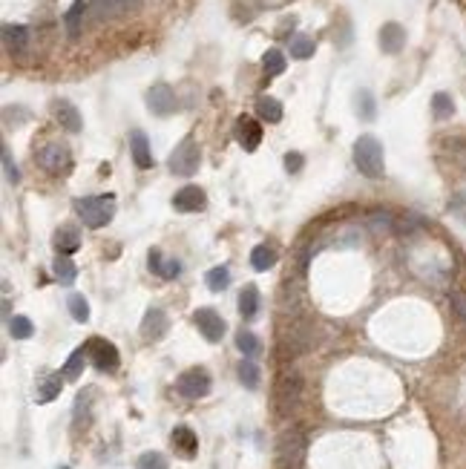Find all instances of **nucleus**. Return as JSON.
Segmentation results:
<instances>
[{"mask_svg": "<svg viewBox=\"0 0 466 469\" xmlns=\"http://www.w3.org/2000/svg\"><path fill=\"white\" fill-rule=\"evenodd\" d=\"M75 213L81 216V222L87 228H104L110 225L115 216V196L104 193V196H81L75 199Z\"/></svg>", "mask_w": 466, "mask_h": 469, "instance_id": "1", "label": "nucleus"}, {"mask_svg": "<svg viewBox=\"0 0 466 469\" xmlns=\"http://www.w3.org/2000/svg\"><path fill=\"white\" fill-rule=\"evenodd\" d=\"M354 164L363 176L380 179L386 173V161H383V144L374 136H360L354 141Z\"/></svg>", "mask_w": 466, "mask_h": 469, "instance_id": "2", "label": "nucleus"}, {"mask_svg": "<svg viewBox=\"0 0 466 469\" xmlns=\"http://www.w3.org/2000/svg\"><path fill=\"white\" fill-rule=\"evenodd\" d=\"M199 161H202L199 144H196L193 136H187V138L176 147V150L170 153V161H167V167H170V173H176V176H193L196 170H199Z\"/></svg>", "mask_w": 466, "mask_h": 469, "instance_id": "3", "label": "nucleus"}, {"mask_svg": "<svg viewBox=\"0 0 466 469\" xmlns=\"http://www.w3.org/2000/svg\"><path fill=\"white\" fill-rule=\"evenodd\" d=\"M305 455V440L300 432H285L277 446V469H300Z\"/></svg>", "mask_w": 466, "mask_h": 469, "instance_id": "4", "label": "nucleus"}, {"mask_svg": "<svg viewBox=\"0 0 466 469\" xmlns=\"http://www.w3.org/2000/svg\"><path fill=\"white\" fill-rule=\"evenodd\" d=\"M83 349H87V357L93 360V366H95L98 372H115L118 363H121L118 349L110 343V340H104V337H93Z\"/></svg>", "mask_w": 466, "mask_h": 469, "instance_id": "5", "label": "nucleus"}, {"mask_svg": "<svg viewBox=\"0 0 466 469\" xmlns=\"http://www.w3.org/2000/svg\"><path fill=\"white\" fill-rule=\"evenodd\" d=\"M38 164L47 170V173H67L70 170V164H72V153H70V147L67 144H58V141H52V144H47L44 150L38 153Z\"/></svg>", "mask_w": 466, "mask_h": 469, "instance_id": "6", "label": "nucleus"}, {"mask_svg": "<svg viewBox=\"0 0 466 469\" xmlns=\"http://www.w3.org/2000/svg\"><path fill=\"white\" fill-rule=\"evenodd\" d=\"M176 389H179V395H184L190 400H199V397L210 395V374L204 369H187L179 374Z\"/></svg>", "mask_w": 466, "mask_h": 469, "instance_id": "7", "label": "nucleus"}, {"mask_svg": "<svg viewBox=\"0 0 466 469\" xmlns=\"http://www.w3.org/2000/svg\"><path fill=\"white\" fill-rule=\"evenodd\" d=\"M193 323L199 326V331H202V337L207 340V343H219L222 334H225V319L214 308H199L193 314Z\"/></svg>", "mask_w": 466, "mask_h": 469, "instance_id": "8", "label": "nucleus"}, {"mask_svg": "<svg viewBox=\"0 0 466 469\" xmlns=\"http://www.w3.org/2000/svg\"><path fill=\"white\" fill-rule=\"evenodd\" d=\"M147 106L156 116H170L176 110V95L167 84H153L150 93H147Z\"/></svg>", "mask_w": 466, "mask_h": 469, "instance_id": "9", "label": "nucleus"}, {"mask_svg": "<svg viewBox=\"0 0 466 469\" xmlns=\"http://www.w3.org/2000/svg\"><path fill=\"white\" fill-rule=\"evenodd\" d=\"M233 136H236V141L245 147L248 153H253L259 147V141H262V127L253 121L250 116H242V118H236V127H233Z\"/></svg>", "mask_w": 466, "mask_h": 469, "instance_id": "10", "label": "nucleus"}, {"mask_svg": "<svg viewBox=\"0 0 466 469\" xmlns=\"http://www.w3.org/2000/svg\"><path fill=\"white\" fill-rule=\"evenodd\" d=\"M204 205H207V196H204V190L196 187V184L182 187L179 193L173 196V207L179 213H199V210H204Z\"/></svg>", "mask_w": 466, "mask_h": 469, "instance_id": "11", "label": "nucleus"}, {"mask_svg": "<svg viewBox=\"0 0 466 469\" xmlns=\"http://www.w3.org/2000/svg\"><path fill=\"white\" fill-rule=\"evenodd\" d=\"M167 328H170V319H167V314L161 308H150L141 319V337L150 340V343L161 340L167 334Z\"/></svg>", "mask_w": 466, "mask_h": 469, "instance_id": "12", "label": "nucleus"}, {"mask_svg": "<svg viewBox=\"0 0 466 469\" xmlns=\"http://www.w3.org/2000/svg\"><path fill=\"white\" fill-rule=\"evenodd\" d=\"M138 6H141V0H93L90 9L98 20H107V17H121Z\"/></svg>", "mask_w": 466, "mask_h": 469, "instance_id": "13", "label": "nucleus"}, {"mask_svg": "<svg viewBox=\"0 0 466 469\" xmlns=\"http://www.w3.org/2000/svg\"><path fill=\"white\" fill-rule=\"evenodd\" d=\"M406 47V32L400 24H386L380 29V49L389 52V55H397L400 49Z\"/></svg>", "mask_w": 466, "mask_h": 469, "instance_id": "14", "label": "nucleus"}, {"mask_svg": "<svg viewBox=\"0 0 466 469\" xmlns=\"http://www.w3.org/2000/svg\"><path fill=\"white\" fill-rule=\"evenodd\" d=\"M173 446H176V452L182 455V458H193L196 455V450H199V438H196V432L190 429V426H176L173 429Z\"/></svg>", "mask_w": 466, "mask_h": 469, "instance_id": "15", "label": "nucleus"}, {"mask_svg": "<svg viewBox=\"0 0 466 469\" xmlns=\"http://www.w3.org/2000/svg\"><path fill=\"white\" fill-rule=\"evenodd\" d=\"M130 153H133V161L147 170V167H153V153H150V141H147V136L141 130H133L130 136Z\"/></svg>", "mask_w": 466, "mask_h": 469, "instance_id": "16", "label": "nucleus"}, {"mask_svg": "<svg viewBox=\"0 0 466 469\" xmlns=\"http://www.w3.org/2000/svg\"><path fill=\"white\" fill-rule=\"evenodd\" d=\"M3 44L12 55H20L29 44V29L20 26V24H6L3 26Z\"/></svg>", "mask_w": 466, "mask_h": 469, "instance_id": "17", "label": "nucleus"}, {"mask_svg": "<svg viewBox=\"0 0 466 469\" xmlns=\"http://www.w3.org/2000/svg\"><path fill=\"white\" fill-rule=\"evenodd\" d=\"M147 262H150V271L159 273V276H164V280H176V276L182 273L179 260H164L161 251H150V253H147Z\"/></svg>", "mask_w": 466, "mask_h": 469, "instance_id": "18", "label": "nucleus"}, {"mask_svg": "<svg viewBox=\"0 0 466 469\" xmlns=\"http://www.w3.org/2000/svg\"><path fill=\"white\" fill-rule=\"evenodd\" d=\"M55 118L61 121L63 130H70V133H78V130H81V113L75 110L70 101H58V104H55Z\"/></svg>", "mask_w": 466, "mask_h": 469, "instance_id": "19", "label": "nucleus"}, {"mask_svg": "<svg viewBox=\"0 0 466 469\" xmlns=\"http://www.w3.org/2000/svg\"><path fill=\"white\" fill-rule=\"evenodd\" d=\"M239 314L245 319H253L259 314V288L257 285H245L239 291Z\"/></svg>", "mask_w": 466, "mask_h": 469, "instance_id": "20", "label": "nucleus"}, {"mask_svg": "<svg viewBox=\"0 0 466 469\" xmlns=\"http://www.w3.org/2000/svg\"><path fill=\"white\" fill-rule=\"evenodd\" d=\"M81 248V237L75 228H61L55 233V251L61 253V257H70V253H75Z\"/></svg>", "mask_w": 466, "mask_h": 469, "instance_id": "21", "label": "nucleus"}, {"mask_svg": "<svg viewBox=\"0 0 466 469\" xmlns=\"http://www.w3.org/2000/svg\"><path fill=\"white\" fill-rule=\"evenodd\" d=\"M63 372H55V374H49L44 383L38 386V395H35V400L38 403H49V400H55L58 395H61V386H63Z\"/></svg>", "mask_w": 466, "mask_h": 469, "instance_id": "22", "label": "nucleus"}, {"mask_svg": "<svg viewBox=\"0 0 466 469\" xmlns=\"http://www.w3.org/2000/svg\"><path fill=\"white\" fill-rule=\"evenodd\" d=\"M257 116L262 121H268V124H277V121H282V104L277 98H271V95H262L257 101Z\"/></svg>", "mask_w": 466, "mask_h": 469, "instance_id": "23", "label": "nucleus"}, {"mask_svg": "<svg viewBox=\"0 0 466 469\" xmlns=\"http://www.w3.org/2000/svg\"><path fill=\"white\" fill-rule=\"evenodd\" d=\"M250 265L257 271H268V268L277 265V253H273L268 245H257L250 251Z\"/></svg>", "mask_w": 466, "mask_h": 469, "instance_id": "24", "label": "nucleus"}, {"mask_svg": "<svg viewBox=\"0 0 466 469\" xmlns=\"http://www.w3.org/2000/svg\"><path fill=\"white\" fill-rule=\"evenodd\" d=\"M87 360H90V357H87V349H75V351L70 354V360H67V366H63V377H67V380H78Z\"/></svg>", "mask_w": 466, "mask_h": 469, "instance_id": "25", "label": "nucleus"}, {"mask_svg": "<svg viewBox=\"0 0 466 469\" xmlns=\"http://www.w3.org/2000/svg\"><path fill=\"white\" fill-rule=\"evenodd\" d=\"M262 70H265L268 78L282 75V72H285V55H282L280 49H268L265 58H262Z\"/></svg>", "mask_w": 466, "mask_h": 469, "instance_id": "26", "label": "nucleus"}, {"mask_svg": "<svg viewBox=\"0 0 466 469\" xmlns=\"http://www.w3.org/2000/svg\"><path fill=\"white\" fill-rule=\"evenodd\" d=\"M55 276H58V283L61 285H72L75 283V276H78V268L70 262V257H61L58 253V260H55Z\"/></svg>", "mask_w": 466, "mask_h": 469, "instance_id": "27", "label": "nucleus"}, {"mask_svg": "<svg viewBox=\"0 0 466 469\" xmlns=\"http://www.w3.org/2000/svg\"><path fill=\"white\" fill-rule=\"evenodd\" d=\"M236 349L250 360V357H257L259 354V340H257V334H253V331H239L236 334Z\"/></svg>", "mask_w": 466, "mask_h": 469, "instance_id": "28", "label": "nucleus"}, {"mask_svg": "<svg viewBox=\"0 0 466 469\" xmlns=\"http://www.w3.org/2000/svg\"><path fill=\"white\" fill-rule=\"evenodd\" d=\"M83 0H72V6H70V12H67V32H70V38H78V32H81V20H83Z\"/></svg>", "mask_w": 466, "mask_h": 469, "instance_id": "29", "label": "nucleus"}, {"mask_svg": "<svg viewBox=\"0 0 466 469\" xmlns=\"http://www.w3.org/2000/svg\"><path fill=\"white\" fill-rule=\"evenodd\" d=\"M204 283H207V288H210V291H225V288H227V283H230V271H227L225 265L210 268V271H207V276H204Z\"/></svg>", "mask_w": 466, "mask_h": 469, "instance_id": "30", "label": "nucleus"}, {"mask_svg": "<svg viewBox=\"0 0 466 469\" xmlns=\"http://www.w3.org/2000/svg\"><path fill=\"white\" fill-rule=\"evenodd\" d=\"M236 372H239V380L245 383L248 389H257V386H259V369H257V363H253V360L245 357Z\"/></svg>", "mask_w": 466, "mask_h": 469, "instance_id": "31", "label": "nucleus"}, {"mask_svg": "<svg viewBox=\"0 0 466 469\" xmlns=\"http://www.w3.org/2000/svg\"><path fill=\"white\" fill-rule=\"evenodd\" d=\"M311 55H314V40H311V38H305V35L291 38V58L305 61V58H311Z\"/></svg>", "mask_w": 466, "mask_h": 469, "instance_id": "32", "label": "nucleus"}, {"mask_svg": "<svg viewBox=\"0 0 466 469\" xmlns=\"http://www.w3.org/2000/svg\"><path fill=\"white\" fill-rule=\"evenodd\" d=\"M9 331H12L15 340H29L35 334V326H32L29 317H12L9 319Z\"/></svg>", "mask_w": 466, "mask_h": 469, "instance_id": "33", "label": "nucleus"}, {"mask_svg": "<svg viewBox=\"0 0 466 469\" xmlns=\"http://www.w3.org/2000/svg\"><path fill=\"white\" fill-rule=\"evenodd\" d=\"M432 113H435V118H452V113H455V104H452V98L447 95V93H437L435 98H432Z\"/></svg>", "mask_w": 466, "mask_h": 469, "instance_id": "34", "label": "nucleus"}, {"mask_svg": "<svg viewBox=\"0 0 466 469\" xmlns=\"http://www.w3.org/2000/svg\"><path fill=\"white\" fill-rule=\"evenodd\" d=\"M67 305H70V314L78 319V323H87V319H90V303L83 300L81 294H72Z\"/></svg>", "mask_w": 466, "mask_h": 469, "instance_id": "35", "label": "nucleus"}, {"mask_svg": "<svg viewBox=\"0 0 466 469\" xmlns=\"http://www.w3.org/2000/svg\"><path fill=\"white\" fill-rule=\"evenodd\" d=\"M138 469H167V458L161 452H144L138 458Z\"/></svg>", "mask_w": 466, "mask_h": 469, "instance_id": "36", "label": "nucleus"}, {"mask_svg": "<svg viewBox=\"0 0 466 469\" xmlns=\"http://www.w3.org/2000/svg\"><path fill=\"white\" fill-rule=\"evenodd\" d=\"M3 167H6V179L17 184V182H20V173H17V167H15V161H12V156H9L6 147H3Z\"/></svg>", "mask_w": 466, "mask_h": 469, "instance_id": "37", "label": "nucleus"}, {"mask_svg": "<svg viewBox=\"0 0 466 469\" xmlns=\"http://www.w3.org/2000/svg\"><path fill=\"white\" fill-rule=\"evenodd\" d=\"M285 167H288V173H300L303 170V156L300 153H288L285 156Z\"/></svg>", "mask_w": 466, "mask_h": 469, "instance_id": "38", "label": "nucleus"}, {"mask_svg": "<svg viewBox=\"0 0 466 469\" xmlns=\"http://www.w3.org/2000/svg\"><path fill=\"white\" fill-rule=\"evenodd\" d=\"M357 101H363V118H374V101H371V95L366 90L357 95Z\"/></svg>", "mask_w": 466, "mask_h": 469, "instance_id": "39", "label": "nucleus"}, {"mask_svg": "<svg viewBox=\"0 0 466 469\" xmlns=\"http://www.w3.org/2000/svg\"><path fill=\"white\" fill-rule=\"evenodd\" d=\"M452 305H455V311H458V317L466 323V296H460V294H455L452 296Z\"/></svg>", "mask_w": 466, "mask_h": 469, "instance_id": "40", "label": "nucleus"}, {"mask_svg": "<svg viewBox=\"0 0 466 469\" xmlns=\"http://www.w3.org/2000/svg\"><path fill=\"white\" fill-rule=\"evenodd\" d=\"M61 469H70V466H61Z\"/></svg>", "mask_w": 466, "mask_h": 469, "instance_id": "41", "label": "nucleus"}]
</instances>
